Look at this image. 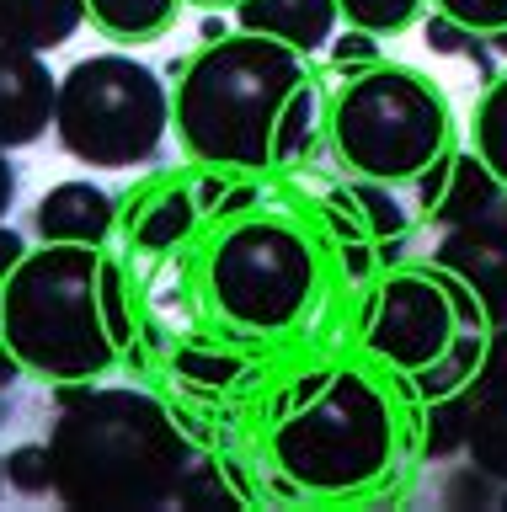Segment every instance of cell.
I'll use <instances>...</instances> for the list:
<instances>
[{
	"label": "cell",
	"instance_id": "6da1fadb",
	"mask_svg": "<svg viewBox=\"0 0 507 512\" xmlns=\"http://www.w3.org/2000/svg\"><path fill=\"white\" fill-rule=\"evenodd\" d=\"M193 448L150 390L65 384L49 432V491L81 512L166 507Z\"/></svg>",
	"mask_w": 507,
	"mask_h": 512
},
{
	"label": "cell",
	"instance_id": "7a4b0ae2",
	"mask_svg": "<svg viewBox=\"0 0 507 512\" xmlns=\"http://www.w3.org/2000/svg\"><path fill=\"white\" fill-rule=\"evenodd\" d=\"M177 75L171 123L187 155L214 171L273 166V128L289 91L305 80V54L262 32H241V38H209V48Z\"/></svg>",
	"mask_w": 507,
	"mask_h": 512
},
{
	"label": "cell",
	"instance_id": "3957f363",
	"mask_svg": "<svg viewBox=\"0 0 507 512\" xmlns=\"http://www.w3.org/2000/svg\"><path fill=\"white\" fill-rule=\"evenodd\" d=\"M0 283V342L17 352L22 374L91 384L123 358L102 315V246L43 240V251H27Z\"/></svg>",
	"mask_w": 507,
	"mask_h": 512
},
{
	"label": "cell",
	"instance_id": "277c9868",
	"mask_svg": "<svg viewBox=\"0 0 507 512\" xmlns=\"http://www.w3.org/2000/svg\"><path fill=\"white\" fill-rule=\"evenodd\" d=\"M395 459V416L385 390L358 368L310 374L294 406L273 422V464L294 491L358 496L385 480Z\"/></svg>",
	"mask_w": 507,
	"mask_h": 512
},
{
	"label": "cell",
	"instance_id": "5b68a950",
	"mask_svg": "<svg viewBox=\"0 0 507 512\" xmlns=\"http://www.w3.org/2000/svg\"><path fill=\"white\" fill-rule=\"evenodd\" d=\"M171 128L166 80L134 54H91L54 86V134L81 166H150Z\"/></svg>",
	"mask_w": 507,
	"mask_h": 512
},
{
	"label": "cell",
	"instance_id": "8992f818",
	"mask_svg": "<svg viewBox=\"0 0 507 512\" xmlns=\"http://www.w3.org/2000/svg\"><path fill=\"white\" fill-rule=\"evenodd\" d=\"M331 139L363 182H417V171L449 150V102L406 64H369L337 96Z\"/></svg>",
	"mask_w": 507,
	"mask_h": 512
},
{
	"label": "cell",
	"instance_id": "52a82bcc",
	"mask_svg": "<svg viewBox=\"0 0 507 512\" xmlns=\"http://www.w3.org/2000/svg\"><path fill=\"white\" fill-rule=\"evenodd\" d=\"M203 283L230 326L273 336L310 310L321 267H315V246L289 219H241L209 246Z\"/></svg>",
	"mask_w": 507,
	"mask_h": 512
},
{
	"label": "cell",
	"instance_id": "ba28073f",
	"mask_svg": "<svg viewBox=\"0 0 507 512\" xmlns=\"http://www.w3.org/2000/svg\"><path fill=\"white\" fill-rule=\"evenodd\" d=\"M454 331H465V326H459L438 267L390 272L374 288L369 315H363V347H369V358H379L385 368H401V374L433 363L454 342Z\"/></svg>",
	"mask_w": 507,
	"mask_h": 512
},
{
	"label": "cell",
	"instance_id": "9c48e42d",
	"mask_svg": "<svg viewBox=\"0 0 507 512\" xmlns=\"http://www.w3.org/2000/svg\"><path fill=\"white\" fill-rule=\"evenodd\" d=\"M433 267L454 272L459 283L475 294L486 326H507V224L497 214L449 224L433 251Z\"/></svg>",
	"mask_w": 507,
	"mask_h": 512
},
{
	"label": "cell",
	"instance_id": "30bf717a",
	"mask_svg": "<svg viewBox=\"0 0 507 512\" xmlns=\"http://www.w3.org/2000/svg\"><path fill=\"white\" fill-rule=\"evenodd\" d=\"M54 86L43 54L0 43V150H22L38 144L54 128Z\"/></svg>",
	"mask_w": 507,
	"mask_h": 512
},
{
	"label": "cell",
	"instance_id": "8fae6325",
	"mask_svg": "<svg viewBox=\"0 0 507 512\" xmlns=\"http://www.w3.org/2000/svg\"><path fill=\"white\" fill-rule=\"evenodd\" d=\"M502 182L486 171V160L481 155H449L443 150L433 166H422L417 171V203H422V214L433 219V224H470V219H486L491 208L502 203Z\"/></svg>",
	"mask_w": 507,
	"mask_h": 512
},
{
	"label": "cell",
	"instance_id": "7c38bea8",
	"mask_svg": "<svg viewBox=\"0 0 507 512\" xmlns=\"http://www.w3.org/2000/svg\"><path fill=\"white\" fill-rule=\"evenodd\" d=\"M118 224L113 192L97 182H59L38 198L33 230L38 240H54V246H102Z\"/></svg>",
	"mask_w": 507,
	"mask_h": 512
},
{
	"label": "cell",
	"instance_id": "4fadbf2b",
	"mask_svg": "<svg viewBox=\"0 0 507 512\" xmlns=\"http://www.w3.org/2000/svg\"><path fill=\"white\" fill-rule=\"evenodd\" d=\"M235 22H241V32L289 43L294 54H315L337 32V0H241Z\"/></svg>",
	"mask_w": 507,
	"mask_h": 512
},
{
	"label": "cell",
	"instance_id": "5bb4252c",
	"mask_svg": "<svg viewBox=\"0 0 507 512\" xmlns=\"http://www.w3.org/2000/svg\"><path fill=\"white\" fill-rule=\"evenodd\" d=\"M86 22V0H0V43L54 54Z\"/></svg>",
	"mask_w": 507,
	"mask_h": 512
},
{
	"label": "cell",
	"instance_id": "9a60e30c",
	"mask_svg": "<svg viewBox=\"0 0 507 512\" xmlns=\"http://www.w3.org/2000/svg\"><path fill=\"white\" fill-rule=\"evenodd\" d=\"M182 0H86V16L113 43H150L177 22Z\"/></svg>",
	"mask_w": 507,
	"mask_h": 512
},
{
	"label": "cell",
	"instance_id": "2e32d148",
	"mask_svg": "<svg viewBox=\"0 0 507 512\" xmlns=\"http://www.w3.org/2000/svg\"><path fill=\"white\" fill-rule=\"evenodd\" d=\"M193 230H198V203H193L187 187H171V192H161V198H150L145 208H139V219H129V240L139 251H171Z\"/></svg>",
	"mask_w": 507,
	"mask_h": 512
},
{
	"label": "cell",
	"instance_id": "e0dca14e",
	"mask_svg": "<svg viewBox=\"0 0 507 512\" xmlns=\"http://www.w3.org/2000/svg\"><path fill=\"white\" fill-rule=\"evenodd\" d=\"M481 347H486V331H454V342L443 347L433 363L411 368V390H417L422 400L470 390V374H475V363H481Z\"/></svg>",
	"mask_w": 507,
	"mask_h": 512
},
{
	"label": "cell",
	"instance_id": "ac0fdd59",
	"mask_svg": "<svg viewBox=\"0 0 507 512\" xmlns=\"http://www.w3.org/2000/svg\"><path fill=\"white\" fill-rule=\"evenodd\" d=\"M465 454L486 480H507V395H486L470 411V438Z\"/></svg>",
	"mask_w": 507,
	"mask_h": 512
},
{
	"label": "cell",
	"instance_id": "d6986e66",
	"mask_svg": "<svg viewBox=\"0 0 507 512\" xmlns=\"http://www.w3.org/2000/svg\"><path fill=\"white\" fill-rule=\"evenodd\" d=\"M470 411H475V395H470V390H454V395L427 400L422 454H427V459H449V454H459V448H465V438H470Z\"/></svg>",
	"mask_w": 507,
	"mask_h": 512
},
{
	"label": "cell",
	"instance_id": "ffe728a7",
	"mask_svg": "<svg viewBox=\"0 0 507 512\" xmlns=\"http://www.w3.org/2000/svg\"><path fill=\"white\" fill-rule=\"evenodd\" d=\"M475 155L507 187V75H491L481 107H475Z\"/></svg>",
	"mask_w": 507,
	"mask_h": 512
},
{
	"label": "cell",
	"instance_id": "44dd1931",
	"mask_svg": "<svg viewBox=\"0 0 507 512\" xmlns=\"http://www.w3.org/2000/svg\"><path fill=\"white\" fill-rule=\"evenodd\" d=\"M315 107H321V96H315L310 75H305V80H299V86L289 91L283 112H278V128H273V166L294 160V155L310 144V134H315Z\"/></svg>",
	"mask_w": 507,
	"mask_h": 512
},
{
	"label": "cell",
	"instance_id": "7402d4cb",
	"mask_svg": "<svg viewBox=\"0 0 507 512\" xmlns=\"http://www.w3.org/2000/svg\"><path fill=\"white\" fill-rule=\"evenodd\" d=\"M422 0H337V16H347V27L374 32V38H390L417 22Z\"/></svg>",
	"mask_w": 507,
	"mask_h": 512
},
{
	"label": "cell",
	"instance_id": "603a6c76",
	"mask_svg": "<svg viewBox=\"0 0 507 512\" xmlns=\"http://www.w3.org/2000/svg\"><path fill=\"white\" fill-rule=\"evenodd\" d=\"M241 368L246 363L235 358V352H219V347H203V342L177 352V374L187 384H198V390H230V384L241 379Z\"/></svg>",
	"mask_w": 507,
	"mask_h": 512
},
{
	"label": "cell",
	"instance_id": "cb8c5ba5",
	"mask_svg": "<svg viewBox=\"0 0 507 512\" xmlns=\"http://www.w3.org/2000/svg\"><path fill=\"white\" fill-rule=\"evenodd\" d=\"M171 502H182V507H241V496L225 486V470H219V464L187 459V470L177 475Z\"/></svg>",
	"mask_w": 507,
	"mask_h": 512
},
{
	"label": "cell",
	"instance_id": "d4e9b609",
	"mask_svg": "<svg viewBox=\"0 0 507 512\" xmlns=\"http://www.w3.org/2000/svg\"><path fill=\"white\" fill-rule=\"evenodd\" d=\"M353 203L363 208V224H369V235H379V240H401V235H406V208L395 203V192H390L385 182H363V176H358Z\"/></svg>",
	"mask_w": 507,
	"mask_h": 512
},
{
	"label": "cell",
	"instance_id": "484cf974",
	"mask_svg": "<svg viewBox=\"0 0 507 512\" xmlns=\"http://www.w3.org/2000/svg\"><path fill=\"white\" fill-rule=\"evenodd\" d=\"M470 395H475V400L507 395V326H491V331H486L481 363H475V374H470Z\"/></svg>",
	"mask_w": 507,
	"mask_h": 512
},
{
	"label": "cell",
	"instance_id": "4316f807",
	"mask_svg": "<svg viewBox=\"0 0 507 512\" xmlns=\"http://www.w3.org/2000/svg\"><path fill=\"white\" fill-rule=\"evenodd\" d=\"M0 464H6V486H17L22 496L49 491V443H22Z\"/></svg>",
	"mask_w": 507,
	"mask_h": 512
},
{
	"label": "cell",
	"instance_id": "83f0119b",
	"mask_svg": "<svg viewBox=\"0 0 507 512\" xmlns=\"http://www.w3.org/2000/svg\"><path fill=\"white\" fill-rule=\"evenodd\" d=\"M433 6L449 16V22L470 27L475 38H491V32L507 27V0H433Z\"/></svg>",
	"mask_w": 507,
	"mask_h": 512
},
{
	"label": "cell",
	"instance_id": "f1b7e54d",
	"mask_svg": "<svg viewBox=\"0 0 507 512\" xmlns=\"http://www.w3.org/2000/svg\"><path fill=\"white\" fill-rule=\"evenodd\" d=\"M102 315H107V331H113V342L129 352V342H134V320H129V299H123V272H118V262H107V256H102Z\"/></svg>",
	"mask_w": 507,
	"mask_h": 512
},
{
	"label": "cell",
	"instance_id": "f546056e",
	"mask_svg": "<svg viewBox=\"0 0 507 512\" xmlns=\"http://www.w3.org/2000/svg\"><path fill=\"white\" fill-rule=\"evenodd\" d=\"M422 38H427V48H433V54H470V48L481 43V38H475L470 27H459V22H449V16H443V11H438L433 22L422 27Z\"/></svg>",
	"mask_w": 507,
	"mask_h": 512
},
{
	"label": "cell",
	"instance_id": "4dcf8cb0",
	"mask_svg": "<svg viewBox=\"0 0 507 512\" xmlns=\"http://www.w3.org/2000/svg\"><path fill=\"white\" fill-rule=\"evenodd\" d=\"M331 59L342 64H379V43H374V32H347V38H331Z\"/></svg>",
	"mask_w": 507,
	"mask_h": 512
},
{
	"label": "cell",
	"instance_id": "1f68e13d",
	"mask_svg": "<svg viewBox=\"0 0 507 512\" xmlns=\"http://www.w3.org/2000/svg\"><path fill=\"white\" fill-rule=\"evenodd\" d=\"M251 203H257V187H251V182H241V187H225V198L214 203V219H241Z\"/></svg>",
	"mask_w": 507,
	"mask_h": 512
},
{
	"label": "cell",
	"instance_id": "d6a6232c",
	"mask_svg": "<svg viewBox=\"0 0 507 512\" xmlns=\"http://www.w3.org/2000/svg\"><path fill=\"white\" fill-rule=\"evenodd\" d=\"M225 187H230V182H225V171H214V166H209V176H203V182L193 187V203H198V214H214V203L225 198Z\"/></svg>",
	"mask_w": 507,
	"mask_h": 512
},
{
	"label": "cell",
	"instance_id": "836d02e7",
	"mask_svg": "<svg viewBox=\"0 0 507 512\" xmlns=\"http://www.w3.org/2000/svg\"><path fill=\"white\" fill-rule=\"evenodd\" d=\"M22 256H27V240H22L17 230H11V224H6V219H0V278H6V272H11V267H17V262H22Z\"/></svg>",
	"mask_w": 507,
	"mask_h": 512
},
{
	"label": "cell",
	"instance_id": "e575fe53",
	"mask_svg": "<svg viewBox=\"0 0 507 512\" xmlns=\"http://www.w3.org/2000/svg\"><path fill=\"white\" fill-rule=\"evenodd\" d=\"M17 203V171H11L6 150H0V219H6V208Z\"/></svg>",
	"mask_w": 507,
	"mask_h": 512
},
{
	"label": "cell",
	"instance_id": "d590c367",
	"mask_svg": "<svg viewBox=\"0 0 507 512\" xmlns=\"http://www.w3.org/2000/svg\"><path fill=\"white\" fill-rule=\"evenodd\" d=\"M342 267L353 272V278H363V272H369V246H358V240H347V246H342Z\"/></svg>",
	"mask_w": 507,
	"mask_h": 512
},
{
	"label": "cell",
	"instance_id": "8d00e7d4",
	"mask_svg": "<svg viewBox=\"0 0 507 512\" xmlns=\"http://www.w3.org/2000/svg\"><path fill=\"white\" fill-rule=\"evenodd\" d=\"M17 379H22V363H17V352H11L6 342H0V390H11Z\"/></svg>",
	"mask_w": 507,
	"mask_h": 512
},
{
	"label": "cell",
	"instance_id": "74e56055",
	"mask_svg": "<svg viewBox=\"0 0 507 512\" xmlns=\"http://www.w3.org/2000/svg\"><path fill=\"white\" fill-rule=\"evenodd\" d=\"M491 48H497V54H507V27H502V32H491Z\"/></svg>",
	"mask_w": 507,
	"mask_h": 512
},
{
	"label": "cell",
	"instance_id": "f35d334b",
	"mask_svg": "<svg viewBox=\"0 0 507 512\" xmlns=\"http://www.w3.org/2000/svg\"><path fill=\"white\" fill-rule=\"evenodd\" d=\"M491 214H497V219L507 224V192H502V203H497V208H491Z\"/></svg>",
	"mask_w": 507,
	"mask_h": 512
},
{
	"label": "cell",
	"instance_id": "ab89813d",
	"mask_svg": "<svg viewBox=\"0 0 507 512\" xmlns=\"http://www.w3.org/2000/svg\"><path fill=\"white\" fill-rule=\"evenodd\" d=\"M0 486H6V464H0Z\"/></svg>",
	"mask_w": 507,
	"mask_h": 512
},
{
	"label": "cell",
	"instance_id": "60d3db41",
	"mask_svg": "<svg viewBox=\"0 0 507 512\" xmlns=\"http://www.w3.org/2000/svg\"><path fill=\"white\" fill-rule=\"evenodd\" d=\"M502 507H507V496H502Z\"/></svg>",
	"mask_w": 507,
	"mask_h": 512
}]
</instances>
